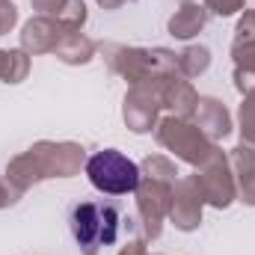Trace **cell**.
Instances as JSON below:
<instances>
[{
	"mask_svg": "<svg viewBox=\"0 0 255 255\" xmlns=\"http://www.w3.org/2000/svg\"><path fill=\"white\" fill-rule=\"evenodd\" d=\"M68 229L77 247L95 255L101 247H113L119 238V208L113 202H77L68 211Z\"/></svg>",
	"mask_w": 255,
	"mask_h": 255,
	"instance_id": "obj_1",
	"label": "cell"
},
{
	"mask_svg": "<svg viewBox=\"0 0 255 255\" xmlns=\"http://www.w3.org/2000/svg\"><path fill=\"white\" fill-rule=\"evenodd\" d=\"M86 175L89 181L107 196H125L133 193L139 184V166L122 154V151H113V148H104V151H95L86 163Z\"/></svg>",
	"mask_w": 255,
	"mask_h": 255,
	"instance_id": "obj_2",
	"label": "cell"
}]
</instances>
